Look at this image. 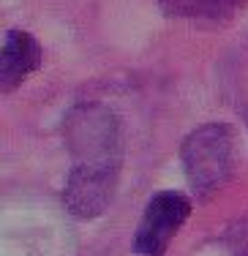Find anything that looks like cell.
Returning a JSON list of instances; mask_svg holds the SVG:
<instances>
[{
  "instance_id": "obj_6",
  "label": "cell",
  "mask_w": 248,
  "mask_h": 256,
  "mask_svg": "<svg viewBox=\"0 0 248 256\" xmlns=\"http://www.w3.org/2000/svg\"><path fill=\"white\" fill-rule=\"evenodd\" d=\"M224 246L232 251V256H248V216L238 218L224 234Z\"/></svg>"
},
{
  "instance_id": "obj_1",
  "label": "cell",
  "mask_w": 248,
  "mask_h": 256,
  "mask_svg": "<svg viewBox=\"0 0 248 256\" xmlns=\"http://www.w3.org/2000/svg\"><path fill=\"white\" fill-rule=\"evenodd\" d=\"M63 142L71 156V172L63 188V204L71 216L93 221L112 204L123 166V128L104 104H76L63 118Z\"/></svg>"
},
{
  "instance_id": "obj_2",
  "label": "cell",
  "mask_w": 248,
  "mask_h": 256,
  "mask_svg": "<svg viewBox=\"0 0 248 256\" xmlns=\"http://www.w3.org/2000/svg\"><path fill=\"white\" fill-rule=\"evenodd\" d=\"M186 178L196 199H210L229 182L238 161L234 131L226 123H204L194 128L180 148Z\"/></svg>"
},
{
  "instance_id": "obj_5",
  "label": "cell",
  "mask_w": 248,
  "mask_h": 256,
  "mask_svg": "<svg viewBox=\"0 0 248 256\" xmlns=\"http://www.w3.org/2000/svg\"><path fill=\"white\" fill-rule=\"evenodd\" d=\"M164 16L191 22H229L240 14L246 0H156Z\"/></svg>"
},
{
  "instance_id": "obj_4",
  "label": "cell",
  "mask_w": 248,
  "mask_h": 256,
  "mask_svg": "<svg viewBox=\"0 0 248 256\" xmlns=\"http://www.w3.org/2000/svg\"><path fill=\"white\" fill-rule=\"evenodd\" d=\"M41 66V46L25 30H8L0 50V82L3 90L20 88L25 79Z\"/></svg>"
},
{
  "instance_id": "obj_3",
  "label": "cell",
  "mask_w": 248,
  "mask_h": 256,
  "mask_svg": "<svg viewBox=\"0 0 248 256\" xmlns=\"http://www.w3.org/2000/svg\"><path fill=\"white\" fill-rule=\"evenodd\" d=\"M191 216V199L180 191H158L148 202L134 234V251L139 256H164L172 237L183 229Z\"/></svg>"
}]
</instances>
